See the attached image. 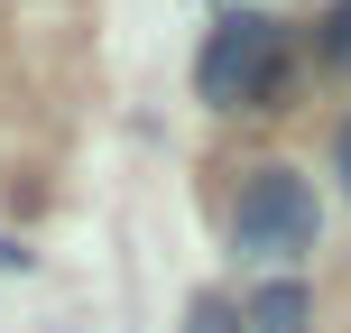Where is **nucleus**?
<instances>
[{
	"label": "nucleus",
	"instance_id": "nucleus-4",
	"mask_svg": "<svg viewBox=\"0 0 351 333\" xmlns=\"http://www.w3.org/2000/svg\"><path fill=\"white\" fill-rule=\"evenodd\" d=\"M185 333H250V315L231 297H194V315H185Z\"/></svg>",
	"mask_w": 351,
	"mask_h": 333
},
{
	"label": "nucleus",
	"instance_id": "nucleus-5",
	"mask_svg": "<svg viewBox=\"0 0 351 333\" xmlns=\"http://www.w3.org/2000/svg\"><path fill=\"white\" fill-rule=\"evenodd\" d=\"M324 47H333V56H351V0H342L333 19H324Z\"/></svg>",
	"mask_w": 351,
	"mask_h": 333
},
{
	"label": "nucleus",
	"instance_id": "nucleus-2",
	"mask_svg": "<svg viewBox=\"0 0 351 333\" xmlns=\"http://www.w3.org/2000/svg\"><path fill=\"white\" fill-rule=\"evenodd\" d=\"M194 84H204V102H213V111L259 102V93L278 84V28H268L259 10H231L222 28L204 37V65H194Z\"/></svg>",
	"mask_w": 351,
	"mask_h": 333
},
{
	"label": "nucleus",
	"instance_id": "nucleus-6",
	"mask_svg": "<svg viewBox=\"0 0 351 333\" xmlns=\"http://www.w3.org/2000/svg\"><path fill=\"white\" fill-rule=\"evenodd\" d=\"M342 185H351V121H342Z\"/></svg>",
	"mask_w": 351,
	"mask_h": 333
},
{
	"label": "nucleus",
	"instance_id": "nucleus-3",
	"mask_svg": "<svg viewBox=\"0 0 351 333\" xmlns=\"http://www.w3.org/2000/svg\"><path fill=\"white\" fill-rule=\"evenodd\" d=\"M250 333H315V297H305L296 278H268L259 297H250Z\"/></svg>",
	"mask_w": 351,
	"mask_h": 333
},
{
	"label": "nucleus",
	"instance_id": "nucleus-1",
	"mask_svg": "<svg viewBox=\"0 0 351 333\" xmlns=\"http://www.w3.org/2000/svg\"><path fill=\"white\" fill-rule=\"evenodd\" d=\"M324 213H315V185H305L296 167H259L241 185V213H231V241L250 250V260H296V250H315Z\"/></svg>",
	"mask_w": 351,
	"mask_h": 333
}]
</instances>
